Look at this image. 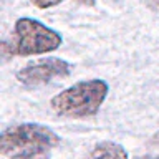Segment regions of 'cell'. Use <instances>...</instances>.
Returning <instances> with one entry per match:
<instances>
[{
    "label": "cell",
    "instance_id": "obj_1",
    "mask_svg": "<svg viewBox=\"0 0 159 159\" xmlns=\"http://www.w3.org/2000/svg\"><path fill=\"white\" fill-rule=\"evenodd\" d=\"M108 94V84L103 80L80 81L68 89L58 93L52 99V108L61 116L84 118L93 116L99 111Z\"/></svg>",
    "mask_w": 159,
    "mask_h": 159
},
{
    "label": "cell",
    "instance_id": "obj_2",
    "mask_svg": "<svg viewBox=\"0 0 159 159\" xmlns=\"http://www.w3.org/2000/svg\"><path fill=\"white\" fill-rule=\"evenodd\" d=\"M61 45V37L52 28L33 18H18L15 23V40L12 43L3 42L2 48L8 55H38L57 50Z\"/></svg>",
    "mask_w": 159,
    "mask_h": 159
},
{
    "label": "cell",
    "instance_id": "obj_3",
    "mask_svg": "<svg viewBox=\"0 0 159 159\" xmlns=\"http://www.w3.org/2000/svg\"><path fill=\"white\" fill-rule=\"evenodd\" d=\"M60 138L50 128L42 124L27 123L8 128L0 139L2 154H15L23 151H52L58 146Z\"/></svg>",
    "mask_w": 159,
    "mask_h": 159
},
{
    "label": "cell",
    "instance_id": "obj_4",
    "mask_svg": "<svg viewBox=\"0 0 159 159\" xmlns=\"http://www.w3.org/2000/svg\"><path fill=\"white\" fill-rule=\"evenodd\" d=\"M70 75V65L60 58H43L32 61L17 73V78L23 84L38 86L50 83L53 78H63Z\"/></svg>",
    "mask_w": 159,
    "mask_h": 159
},
{
    "label": "cell",
    "instance_id": "obj_5",
    "mask_svg": "<svg viewBox=\"0 0 159 159\" xmlns=\"http://www.w3.org/2000/svg\"><path fill=\"white\" fill-rule=\"evenodd\" d=\"M84 159H128V152L123 146L116 143L104 141L98 143Z\"/></svg>",
    "mask_w": 159,
    "mask_h": 159
},
{
    "label": "cell",
    "instance_id": "obj_6",
    "mask_svg": "<svg viewBox=\"0 0 159 159\" xmlns=\"http://www.w3.org/2000/svg\"><path fill=\"white\" fill-rule=\"evenodd\" d=\"M10 159H50V151H23L15 152Z\"/></svg>",
    "mask_w": 159,
    "mask_h": 159
},
{
    "label": "cell",
    "instance_id": "obj_7",
    "mask_svg": "<svg viewBox=\"0 0 159 159\" xmlns=\"http://www.w3.org/2000/svg\"><path fill=\"white\" fill-rule=\"evenodd\" d=\"M30 2L38 8H50V7H55V5L61 3L63 0H30Z\"/></svg>",
    "mask_w": 159,
    "mask_h": 159
},
{
    "label": "cell",
    "instance_id": "obj_8",
    "mask_svg": "<svg viewBox=\"0 0 159 159\" xmlns=\"http://www.w3.org/2000/svg\"><path fill=\"white\" fill-rule=\"evenodd\" d=\"M75 2H78L81 5H86V7H93L94 5V0H75Z\"/></svg>",
    "mask_w": 159,
    "mask_h": 159
},
{
    "label": "cell",
    "instance_id": "obj_9",
    "mask_svg": "<svg viewBox=\"0 0 159 159\" xmlns=\"http://www.w3.org/2000/svg\"><path fill=\"white\" fill-rule=\"evenodd\" d=\"M154 141H157V143H159V133L156 134V138H154Z\"/></svg>",
    "mask_w": 159,
    "mask_h": 159
},
{
    "label": "cell",
    "instance_id": "obj_10",
    "mask_svg": "<svg viewBox=\"0 0 159 159\" xmlns=\"http://www.w3.org/2000/svg\"><path fill=\"white\" fill-rule=\"evenodd\" d=\"M141 159H159V157H141Z\"/></svg>",
    "mask_w": 159,
    "mask_h": 159
}]
</instances>
